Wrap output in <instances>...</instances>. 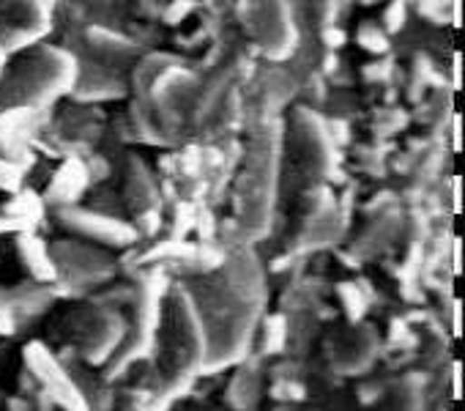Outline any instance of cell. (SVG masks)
Wrapping results in <instances>:
<instances>
[{"mask_svg": "<svg viewBox=\"0 0 465 411\" xmlns=\"http://www.w3.org/2000/svg\"><path fill=\"white\" fill-rule=\"evenodd\" d=\"M274 411H293V408H291V406H277Z\"/></svg>", "mask_w": 465, "mask_h": 411, "instance_id": "9", "label": "cell"}, {"mask_svg": "<svg viewBox=\"0 0 465 411\" xmlns=\"http://www.w3.org/2000/svg\"><path fill=\"white\" fill-rule=\"evenodd\" d=\"M340 299L345 302V310H348L351 318H359L364 313V299H361V294H359L356 286H351V283L340 286Z\"/></svg>", "mask_w": 465, "mask_h": 411, "instance_id": "6", "label": "cell"}, {"mask_svg": "<svg viewBox=\"0 0 465 411\" xmlns=\"http://www.w3.org/2000/svg\"><path fill=\"white\" fill-rule=\"evenodd\" d=\"M261 397H263V370L255 362H244L222 395L230 411H255Z\"/></svg>", "mask_w": 465, "mask_h": 411, "instance_id": "3", "label": "cell"}, {"mask_svg": "<svg viewBox=\"0 0 465 411\" xmlns=\"http://www.w3.org/2000/svg\"><path fill=\"white\" fill-rule=\"evenodd\" d=\"M17 253H20V261L25 264V269L36 277V280H58V269H55V261H53V253L47 250V245L42 239H36L31 231L20 234L17 236Z\"/></svg>", "mask_w": 465, "mask_h": 411, "instance_id": "4", "label": "cell"}, {"mask_svg": "<svg viewBox=\"0 0 465 411\" xmlns=\"http://www.w3.org/2000/svg\"><path fill=\"white\" fill-rule=\"evenodd\" d=\"M186 411H216V408H186Z\"/></svg>", "mask_w": 465, "mask_h": 411, "instance_id": "10", "label": "cell"}, {"mask_svg": "<svg viewBox=\"0 0 465 411\" xmlns=\"http://www.w3.org/2000/svg\"><path fill=\"white\" fill-rule=\"evenodd\" d=\"M4 408H6V411H36L34 403H31L28 397H23V395H9V397H4Z\"/></svg>", "mask_w": 465, "mask_h": 411, "instance_id": "7", "label": "cell"}, {"mask_svg": "<svg viewBox=\"0 0 465 411\" xmlns=\"http://www.w3.org/2000/svg\"><path fill=\"white\" fill-rule=\"evenodd\" d=\"M64 223H69V228H74L77 234L88 236V239H96V242H104L110 247H126L137 239V234L113 220V217H104V215H88V212H64Z\"/></svg>", "mask_w": 465, "mask_h": 411, "instance_id": "2", "label": "cell"}, {"mask_svg": "<svg viewBox=\"0 0 465 411\" xmlns=\"http://www.w3.org/2000/svg\"><path fill=\"white\" fill-rule=\"evenodd\" d=\"M25 370L36 378L39 389L61 408V411H88V400L69 376L66 365L47 351L42 343H31L25 348Z\"/></svg>", "mask_w": 465, "mask_h": 411, "instance_id": "1", "label": "cell"}, {"mask_svg": "<svg viewBox=\"0 0 465 411\" xmlns=\"http://www.w3.org/2000/svg\"><path fill=\"white\" fill-rule=\"evenodd\" d=\"M424 400H421V386L416 378H405L400 381L386 397H383V406L375 408V411H421Z\"/></svg>", "mask_w": 465, "mask_h": 411, "instance_id": "5", "label": "cell"}, {"mask_svg": "<svg viewBox=\"0 0 465 411\" xmlns=\"http://www.w3.org/2000/svg\"><path fill=\"white\" fill-rule=\"evenodd\" d=\"M454 397H460V367L454 365Z\"/></svg>", "mask_w": 465, "mask_h": 411, "instance_id": "8", "label": "cell"}]
</instances>
